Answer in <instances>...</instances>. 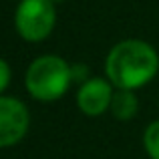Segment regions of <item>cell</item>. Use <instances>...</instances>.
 I'll return each mask as SVG.
<instances>
[{"mask_svg": "<svg viewBox=\"0 0 159 159\" xmlns=\"http://www.w3.org/2000/svg\"><path fill=\"white\" fill-rule=\"evenodd\" d=\"M159 73L157 51L141 39H125L109 51L105 58V77L115 89H141Z\"/></svg>", "mask_w": 159, "mask_h": 159, "instance_id": "6da1fadb", "label": "cell"}, {"mask_svg": "<svg viewBox=\"0 0 159 159\" xmlns=\"http://www.w3.org/2000/svg\"><path fill=\"white\" fill-rule=\"evenodd\" d=\"M70 85V62L58 54H40L28 65L24 73L26 93L40 103L58 101L65 97Z\"/></svg>", "mask_w": 159, "mask_h": 159, "instance_id": "7a4b0ae2", "label": "cell"}, {"mask_svg": "<svg viewBox=\"0 0 159 159\" xmlns=\"http://www.w3.org/2000/svg\"><path fill=\"white\" fill-rule=\"evenodd\" d=\"M57 24V4L52 0H18L14 10V28L26 43L48 39Z\"/></svg>", "mask_w": 159, "mask_h": 159, "instance_id": "3957f363", "label": "cell"}, {"mask_svg": "<svg viewBox=\"0 0 159 159\" xmlns=\"http://www.w3.org/2000/svg\"><path fill=\"white\" fill-rule=\"evenodd\" d=\"M30 127V113L20 99L0 95V149L18 145Z\"/></svg>", "mask_w": 159, "mask_h": 159, "instance_id": "277c9868", "label": "cell"}, {"mask_svg": "<svg viewBox=\"0 0 159 159\" xmlns=\"http://www.w3.org/2000/svg\"><path fill=\"white\" fill-rule=\"evenodd\" d=\"M113 93H115V87H113V83L109 79L91 77L89 81L79 85L75 101H77V107L83 115L99 117L111 109Z\"/></svg>", "mask_w": 159, "mask_h": 159, "instance_id": "5b68a950", "label": "cell"}, {"mask_svg": "<svg viewBox=\"0 0 159 159\" xmlns=\"http://www.w3.org/2000/svg\"><path fill=\"white\" fill-rule=\"evenodd\" d=\"M111 115L117 121H131L139 113V99L131 89H115L111 101Z\"/></svg>", "mask_w": 159, "mask_h": 159, "instance_id": "8992f818", "label": "cell"}, {"mask_svg": "<svg viewBox=\"0 0 159 159\" xmlns=\"http://www.w3.org/2000/svg\"><path fill=\"white\" fill-rule=\"evenodd\" d=\"M143 147L151 159H159V119L147 125L143 133Z\"/></svg>", "mask_w": 159, "mask_h": 159, "instance_id": "52a82bcc", "label": "cell"}, {"mask_svg": "<svg viewBox=\"0 0 159 159\" xmlns=\"http://www.w3.org/2000/svg\"><path fill=\"white\" fill-rule=\"evenodd\" d=\"M91 77H93V75H91L89 65H85V62H73V65H70V79H73V85H83V83L89 81Z\"/></svg>", "mask_w": 159, "mask_h": 159, "instance_id": "ba28073f", "label": "cell"}, {"mask_svg": "<svg viewBox=\"0 0 159 159\" xmlns=\"http://www.w3.org/2000/svg\"><path fill=\"white\" fill-rule=\"evenodd\" d=\"M10 79H12V69L2 57H0V95H4V91L8 89L10 85Z\"/></svg>", "mask_w": 159, "mask_h": 159, "instance_id": "9c48e42d", "label": "cell"}, {"mask_svg": "<svg viewBox=\"0 0 159 159\" xmlns=\"http://www.w3.org/2000/svg\"><path fill=\"white\" fill-rule=\"evenodd\" d=\"M52 2H54V4H61V2H65V0H52Z\"/></svg>", "mask_w": 159, "mask_h": 159, "instance_id": "30bf717a", "label": "cell"}]
</instances>
